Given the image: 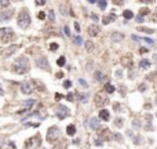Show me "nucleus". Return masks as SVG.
Here are the masks:
<instances>
[{"instance_id": "nucleus-52", "label": "nucleus", "mask_w": 157, "mask_h": 149, "mask_svg": "<svg viewBox=\"0 0 157 149\" xmlns=\"http://www.w3.org/2000/svg\"><path fill=\"white\" fill-rule=\"evenodd\" d=\"M153 60H154V61L157 62V54H154V55H153Z\"/></svg>"}, {"instance_id": "nucleus-45", "label": "nucleus", "mask_w": 157, "mask_h": 149, "mask_svg": "<svg viewBox=\"0 0 157 149\" xmlns=\"http://www.w3.org/2000/svg\"><path fill=\"white\" fill-rule=\"evenodd\" d=\"M146 90V84H140V87H139V91H145Z\"/></svg>"}, {"instance_id": "nucleus-51", "label": "nucleus", "mask_w": 157, "mask_h": 149, "mask_svg": "<svg viewBox=\"0 0 157 149\" xmlns=\"http://www.w3.org/2000/svg\"><path fill=\"white\" fill-rule=\"evenodd\" d=\"M62 76H64V73H61V72L57 73V77H62Z\"/></svg>"}, {"instance_id": "nucleus-41", "label": "nucleus", "mask_w": 157, "mask_h": 149, "mask_svg": "<svg viewBox=\"0 0 157 149\" xmlns=\"http://www.w3.org/2000/svg\"><path fill=\"white\" fill-rule=\"evenodd\" d=\"M134 141H135V142H134V144H140V141H142V138H140V137H135V138H134Z\"/></svg>"}, {"instance_id": "nucleus-7", "label": "nucleus", "mask_w": 157, "mask_h": 149, "mask_svg": "<svg viewBox=\"0 0 157 149\" xmlns=\"http://www.w3.org/2000/svg\"><path fill=\"white\" fill-rule=\"evenodd\" d=\"M94 102L97 104L98 106H105V105L109 102V99H107L106 97H103V94L102 93H99V94H97V95L94 97Z\"/></svg>"}, {"instance_id": "nucleus-23", "label": "nucleus", "mask_w": 157, "mask_h": 149, "mask_svg": "<svg viewBox=\"0 0 157 149\" xmlns=\"http://www.w3.org/2000/svg\"><path fill=\"white\" fill-rule=\"evenodd\" d=\"M121 62H123V65L124 66H131V58H130V57H123V58H121Z\"/></svg>"}, {"instance_id": "nucleus-48", "label": "nucleus", "mask_w": 157, "mask_h": 149, "mask_svg": "<svg viewBox=\"0 0 157 149\" xmlns=\"http://www.w3.org/2000/svg\"><path fill=\"white\" fill-rule=\"evenodd\" d=\"M74 29H76L77 32H80V26H79V24H77V22L74 24Z\"/></svg>"}, {"instance_id": "nucleus-47", "label": "nucleus", "mask_w": 157, "mask_h": 149, "mask_svg": "<svg viewBox=\"0 0 157 149\" xmlns=\"http://www.w3.org/2000/svg\"><path fill=\"white\" fill-rule=\"evenodd\" d=\"M91 18H92L94 21H97V19H98V15H97V14H91Z\"/></svg>"}, {"instance_id": "nucleus-17", "label": "nucleus", "mask_w": 157, "mask_h": 149, "mask_svg": "<svg viewBox=\"0 0 157 149\" xmlns=\"http://www.w3.org/2000/svg\"><path fill=\"white\" fill-rule=\"evenodd\" d=\"M66 132H68V135H74L76 134V126L69 124L68 127H66Z\"/></svg>"}, {"instance_id": "nucleus-6", "label": "nucleus", "mask_w": 157, "mask_h": 149, "mask_svg": "<svg viewBox=\"0 0 157 149\" xmlns=\"http://www.w3.org/2000/svg\"><path fill=\"white\" fill-rule=\"evenodd\" d=\"M70 111H69L68 106H65V105H59V106L57 108V116H58V119L59 120H64L66 116H69Z\"/></svg>"}, {"instance_id": "nucleus-53", "label": "nucleus", "mask_w": 157, "mask_h": 149, "mask_svg": "<svg viewBox=\"0 0 157 149\" xmlns=\"http://www.w3.org/2000/svg\"><path fill=\"white\" fill-rule=\"evenodd\" d=\"M156 104H157V99H156Z\"/></svg>"}, {"instance_id": "nucleus-15", "label": "nucleus", "mask_w": 157, "mask_h": 149, "mask_svg": "<svg viewBox=\"0 0 157 149\" xmlns=\"http://www.w3.org/2000/svg\"><path fill=\"white\" fill-rule=\"evenodd\" d=\"M132 40H135V42H139V40H142V42H146V43H149V44H154V42H153L152 39H142V37H138L136 35H132Z\"/></svg>"}, {"instance_id": "nucleus-9", "label": "nucleus", "mask_w": 157, "mask_h": 149, "mask_svg": "<svg viewBox=\"0 0 157 149\" xmlns=\"http://www.w3.org/2000/svg\"><path fill=\"white\" fill-rule=\"evenodd\" d=\"M11 17H13V10H6V11H1V13H0V22L8 21Z\"/></svg>"}, {"instance_id": "nucleus-40", "label": "nucleus", "mask_w": 157, "mask_h": 149, "mask_svg": "<svg viewBox=\"0 0 157 149\" xmlns=\"http://www.w3.org/2000/svg\"><path fill=\"white\" fill-rule=\"evenodd\" d=\"M48 17H50V21H54V11L50 10V13H48Z\"/></svg>"}, {"instance_id": "nucleus-20", "label": "nucleus", "mask_w": 157, "mask_h": 149, "mask_svg": "<svg viewBox=\"0 0 157 149\" xmlns=\"http://www.w3.org/2000/svg\"><path fill=\"white\" fill-rule=\"evenodd\" d=\"M15 50H17V46H11V47H8V48H7V50L4 51V55H6V57H10L14 51H15Z\"/></svg>"}, {"instance_id": "nucleus-39", "label": "nucleus", "mask_w": 157, "mask_h": 149, "mask_svg": "<svg viewBox=\"0 0 157 149\" xmlns=\"http://www.w3.org/2000/svg\"><path fill=\"white\" fill-rule=\"evenodd\" d=\"M64 30H65V35H66V36H70V29H69V26H65Z\"/></svg>"}, {"instance_id": "nucleus-46", "label": "nucleus", "mask_w": 157, "mask_h": 149, "mask_svg": "<svg viewBox=\"0 0 157 149\" xmlns=\"http://www.w3.org/2000/svg\"><path fill=\"white\" fill-rule=\"evenodd\" d=\"M46 1H36V6H44Z\"/></svg>"}, {"instance_id": "nucleus-27", "label": "nucleus", "mask_w": 157, "mask_h": 149, "mask_svg": "<svg viewBox=\"0 0 157 149\" xmlns=\"http://www.w3.org/2000/svg\"><path fill=\"white\" fill-rule=\"evenodd\" d=\"M123 124H124V122H123V119H121V117H119V119H116V120H115V126H116L117 128L123 127Z\"/></svg>"}, {"instance_id": "nucleus-31", "label": "nucleus", "mask_w": 157, "mask_h": 149, "mask_svg": "<svg viewBox=\"0 0 157 149\" xmlns=\"http://www.w3.org/2000/svg\"><path fill=\"white\" fill-rule=\"evenodd\" d=\"M64 87H65V88H70V87H72V81H70V80H65L64 81Z\"/></svg>"}, {"instance_id": "nucleus-3", "label": "nucleus", "mask_w": 157, "mask_h": 149, "mask_svg": "<svg viewBox=\"0 0 157 149\" xmlns=\"http://www.w3.org/2000/svg\"><path fill=\"white\" fill-rule=\"evenodd\" d=\"M14 39V32L11 28H1L0 29V40L4 43H8Z\"/></svg>"}, {"instance_id": "nucleus-49", "label": "nucleus", "mask_w": 157, "mask_h": 149, "mask_svg": "<svg viewBox=\"0 0 157 149\" xmlns=\"http://www.w3.org/2000/svg\"><path fill=\"white\" fill-rule=\"evenodd\" d=\"M115 111H121V109H120V105H119V104H115Z\"/></svg>"}, {"instance_id": "nucleus-5", "label": "nucleus", "mask_w": 157, "mask_h": 149, "mask_svg": "<svg viewBox=\"0 0 157 149\" xmlns=\"http://www.w3.org/2000/svg\"><path fill=\"white\" fill-rule=\"evenodd\" d=\"M33 90H34V84H33V81L32 80H28V81H24L21 84V91L22 94H32L33 93Z\"/></svg>"}, {"instance_id": "nucleus-30", "label": "nucleus", "mask_w": 157, "mask_h": 149, "mask_svg": "<svg viewBox=\"0 0 157 149\" xmlns=\"http://www.w3.org/2000/svg\"><path fill=\"white\" fill-rule=\"evenodd\" d=\"M79 84L83 86V88H88V84H87V81L84 79H79Z\"/></svg>"}, {"instance_id": "nucleus-22", "label": "nucleus", "mask_w": 157, "mask_h": 149, "mask_svg": "<svg viewBox=\"0 0 157 149\" xmlns=\"http://www.w3.org/2000/svg\"><path fill=\"white\" fill-rule=\"evenodd\" d=\"M123 17L125 18V19H131V18H134V14H132L131 10H125L123 13Z\"/></svg>"}, {"instance_id": "nucleus-13", "label": "nucleus", "mask_w": 157, "mask_h": 149, "mask_svg": "<svg viewBox=\"0 0 157 149\" xmlns=\"http://www.w3.org/2000/svg\"><path fill=\"white\" fill-rule=\"evenodd\" d=\"M98 32H99L98 25H90L88 26V35H90V36H97Z\"/></svg>"}, {"instance_id": "nucleus-8", "label": "nucleus", "mask_w": 157, "mask_h": 149, "mask_svg": "<svg viewBox=\"0 0 157 149\" xmlns=\"http://www.w3.org/2000/svg\"><path fill=\"white\" fill-rule=\"evenodd\" d=\"M36 65H37V68H41V69H50L48 66V60H47L46 57H39L37 60H36Z\"/></svg>"}, {"instance_id": "nucleus-1", "label": "nucleus", "mask_w": 157, "mask_h": 149, "mask_svg": "<svg viewBox=\"0 0 157 149\" xmlns=\"http://www.w3.org/2000/svg\"><path fill=\"white\" fill-rule=\"evenodd\" d=\"M14 70L18 73V75H24L29 70V61L26 57H19L15 60L14 62Z\"/></svg>"}, {"instance_id": "nucleus-37", "label": "nucleus", "mask_w": 157, "mask_h": 149, "mask_svg": "<svg viewBox=\"0 0 157 149\" xmlns=\"http://www.w3.org/2000/svg\"><path fill=\"white\" fill-rule=\"evenodd\" d=\"M62 98H64V95H62V94H59V93L55 94V101H61Z\"/></svg>"}, {"instance_id": "nucleus-44", "label": "nucleus", "mask_w": 157, "mask_h": 149, "mask_svg": "<svg viewBox=\"0 0 157 149\" xmlns=\"http://www.w3.org/2000/svg\"><path fill=\"white\" fill-rule=\"evenodd\" d=\"M132 126H134V127H139L140 124H139V122H136V120H134V122H132Z\"/></svg>"}, {"instance_id": "nucleus-43", "label": "nucleus", "mask_w": 157, "mask_h": 149, "mask_svg": "<svg viewBox=\"0 0 157 149\" xmlns=\"http://www.w3.org/2000/svg\"><path fill=\"white\" fill-rule=\"evenodd\" d=\"M136 22H143V17H140V15H138V17H136Z\"/></svg>"}, {"instance_id": "nucleus-42", "label": "nucleus", "mask_w": 157, "mask_h": 149, "mask_svg": "<svg viewBox=\"0 0 157 149\" xmlns=\"http://www.w3.org/2000/svg\"><path fill=\"white\" fill-rule=\"evenodd\" d=\"M116 75H117V77H119V79H121V77H123V76H121V75H123V72H121L120 69H119V70H116Z\"/></svg>"}, {"instance_id": "nucleus-2", "label": "nucleus", "mask_w": 157, "mask_h": 149, "mask_svg": "<svg viewBox=\"0 0 157 149\" xmlns=\"http://www.w3.org/2000/svg\"><path fill=\"white\" fill-rule=\"evenodd\" d=\"M17 22H18V26L22 28V29H26V28L30 25V15H29V13L26 11V9H22L21 11H19Z\"/></svg>"}, {"instance_id": "nucleus-24", "label": "nucleus", "mask_w": 157, "mask_h": 149, "mask_svg": "<svg viewBox=\"0 0 157 149\" xmlns=\"http://www.w3.org/2000/svg\"><path fill=\"white\" fill-rule=\"evenodd\" d=\"M138 30H139V32H145V33H149V35H150V33H154V32H156L154 29H150V28H143V26H142V28H139Z\"/></svg>"}, {"instance_id": "nucleus-29", "label": "nucleus", "mask_w": 157, "mask_h": 149, "mask_svg": "<svg viewBox=\"0 0 157 149\" xmlns=\"http://www.w3.org/2000/svg\"><path fill=\"white\" fill-rule=\"evenodd\" d=\"M97 4L99 6V9L101 10H105L106 9V6H107V1H97Z\"/></svg>"}, {"instance_id": "nucleus-11", "label": "nucleus", "mask_w": 157, "mask_h": 149, "mask_svg": "<svg viewBox=\"0 0 157 149\" xmlns=\"http://www.w3.org/2000/svg\"><path fill=\"white\" fill-rule=\"evenodd\" d=\"M116 19V14L115 13H110L109 15H105V17L102 18V22L105 24V25H107V24H110L112 21H115Z\"/></svg>"}, {"instance_id": "nucleus-4", "label": "nucleus", "mask_w": 157, "mask_h": 149, "mask_svg": "<svg viewBox=\"0 0 157 149\" xmlns=\"http://www.w3.org/2000/svg\"><path fill=\"white\" fill-rule=\"evenodd\" d=\"M59 137V128L57 127V126H52V127L48 128V131H47V141H55L57 138Z\"/></svg>"}, {"instance_id": "nucleus-32", "label": "nucleus", "mask_w": 157, "mask_h": 149, "mask_svg": "<svg viewBox=\"0 0 157 149\" xmlns=\"http://www.w3.org/2000/svg\"><path fill=\"white\" fill-rule=\"evenodd\" d=\"M50 50H51V51L58 50V44H57V43H51V44H50Z\"/></svg>"}, {"instance_id": "nucleus-38", "label": "nucleus", "mask_w": 157, "mask_h": 149, "mask_svg": "<svg viewBox=\"0 0 157 149\" xmlns=\"http://www.w3.org/2000/svg\"><path fill=\"white\" fill-rule=\"evenodd\" d=\"M37 18L39 19H44V18H46V14L43 13V11H40V13L37 14Z\"/></svg>"}, {"instance_id": "nucleus-28", "label": "nucleus", "mask_w": 157, "mask_h": 149, "mask_svg": "<svg viewBox=\"0 0 157 149\" xmlns=\"http://www.w3.org/2000/svg\"><path fill=\"white\" fill-rule=\"evenodd\" d=\"M73 42H74V44H77V46H81V44H83V39H81L80 36H76V37H73Z\"/></svg>"}, {"instance_id": "nucleus-21", "label": "nucleus", "mask_w": 157, "mask_h": 149, "mask_svg": "<svg viewBox=\"0 0 157 149\" xmlns=\"http://www.w3.org/2000/svg\"><path fill=\"white\" fill-rule=\"evenodd\" d=\"M105 91H106L107 94L115 93V87H113V84H110V83H106V84H105Z\"/></svg>"}, {"instance_id": "nucleus-50", "label": "nucleus", "mask_w": 157, "mask_h": 149, "mask_svg": "<svg viewBox=\"0 0 157 149\" xmlns=\"http://www.w3.org/2000/svg\"><path fill=\"white\" fill-rule=\"evenodd\" d=\"M139 51H140V53H148V48H140Z\"/></svg>"}, {"instance_id": "nucleus-36", "label": "nucleus", "mask_w": 157, "mask_h": 149, "mask_svg": "<svg viewBox=\"0 0 157 149\" xmlns=\"http://www.w3.org/2000/svg\"><path fill=\"white\" fill-rule=\"evenodd\" d=\"M148 13H149L148 9H140V14H139V15H140V17H143V15H146Z\"/></svg>"}, {"instance_id": "nucleus-12", "label": "nucleus", "mask_w": 157, "mask_h": 149, "mask_svg": "<svg viewBox=\"0 0 157 149\" xmlns=\"http://www.w3.org/2000/svg\"><path fill=\"white\" fill-rule=\"evenodd\" d=\"M99 119L107 122V120L110 119V113H109V111H107V109H101V112H99Z\"/></svg>"}, {"instance_id": "nucleus-18", "label": "nucleus", "mask_w": 157, "mask_h": 149, "mask_svg": "<svg viewBox=\"0 0 157 149\" xmlns=\"http://www.w3.org/2000/svg\"><path fill=\"white\" fill-rule=\"evenodd\" d=\"M103 76H105V75H103L101 70H97V72L94 73V79H95L97 81H102L103 80Z\"/></svg>"}, {"instance_id": "nucleus-10", "label": "nucleus", "mask_w": 157, "mask_h": 149, "mask_svg": "<svg viewBox=\"0 0 157 149\" xmlns=\"http://www.w3.org/2000/svg\"><path fill=\"white\" fill-rule=\"evenodd\" d=\"M123 39H124V36H123V33H120V32H113V33L110 35V40L113 43H120Z\"/></svg>"}, {"instance_id": "nucleus-26", "label": "nucleus", "mask_w": 157, "mask_h": 149, "mask_svg": "<svg viewBox=\"0 0 157 149\" xmlns=\"http://www.w3.org/2000/svg\"><path fill=\"white\" fill-rule=\"evenodd\" d=\"M65 62H66V58L65 57H59L58 58V61H57V64H58V66H65Z\"/></svg>"}, {"instance_id": "nucleus-25", "label": "nucleus", "mask_w": 157, "mask_h": 149, "mask_svg": "<svg viewBox=\"0 0 157 149\" xmlns=\"http://www.w3.org/2000/svg\"><path fill=\"white\" fill-rule=\"evenodd\" d=\"M84 46H85V48H87V51H92V50H94V43L90 42V40L84 43Z\"/></svg>"}, {"instance_id": "nucleus-14", "label": "nucleus", "mask_w": 157, "mask_h": 149, "mask_svg": "<svg viewBox=\"0 0 157 149\" xmlns=\"http://www.w3.org/2000/svg\"><path fill=\"white\" fill-rule=\"evenodd\" d=\"M98 126H99V119L91 117V119H90V127L92 128V130H95V128H98Z\"/></svg>"}, {"instance_id": "nucleus-54", "label": "nucleus", "mask_w": 157, "mask_h": 149, "mask_svg": "<svg viewBox=\"0 0 157 149\" xmlns=\"http://www.w3.org/2000/svg\"><path fill=\"white\" fill-rule=\"evenodd\" d=\"M156 116H157V115H156Z\"/></svg>"}, {"instance_id": "nucleus-19", "label": "nucleus", "mask_w": 157, "mask_h": 149, "mask_svg": "<svg viewBox=\"0 0 157 149\" xmlns=\"http://www.w3.org/2000/svg\"><path fill=\"white\" fill-rule=\"evenodd\" d=\"M149 66H150V61L149 60H142L139 62V68H142V69H148Z\"/></svg>"}, {"instance_id": "nucleus-35", "label": "nucleus", "mask_w": 157, "mask_h": 149, "mask_svg": "<svg viewBox=\"0 0 157 149\" xmlns=\"http://www.w3.org/2000/svg\"><path fill=\"white\" fill-rule=\"evenodd\" d=\"M115 138L119 141V142H121V141H123V137H121V134H119V132H116V134H115Z\"/></svg>"}, {"instance_id": "nucleus-16", "label": "nucleus", "mask_w": 157, "mask_h": 149, "mask_svg": "<svg viewBox=\"0 0 157 149\" xmlns=\"http://www.w3.org/2000/svg\"><path fill=\"white\" fill-rule=\"evenodd\" d=\"M34 104H36V101H34V99H29V101H25V102L22 104V105H24V111H26V109H30V108L34 105Z\"/></svg>"}, {"instance_id": "nucleus-34", "label": "nucleus", "mask_w": 157, "mask_h": 149, "mask_svg": "<svg viewBox=\"0 0 157 149\" xmlns=\"http://www.w3.org/2000/svg\"><path fill=\"white\" fill-rule=\"evenodd\" d=\"M7 6H10V1H0V9H4Z\"/></svg>"}, {"instance_id": "nucleus-33", "label": "nucleus", "mask_w": 157, "mask_h": 149, "mask_svg": "<svg viewBox=\"0 0 157 149\" xmlns=\"http://www.w3.org/2000/svg\"><path fill=\"white\" fill-rule=\"evenodd\" d=\"M66 99H68V101H73V99H74V94H73V93H69L68 95H66Z\"/></svg>"}]
</instances>
